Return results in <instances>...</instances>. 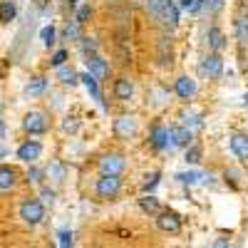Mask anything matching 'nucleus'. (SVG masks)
<instances>
[{
  "mask_svg": "<svg viewBox=\"0 0 248 248\" xmlns=\"http://www.w3.org/2000/svg\"><path fill=\"white\" fill-rule=\"evenodd\" d=\"M169 141L171 149H189L194 144V132L184 124H176V127H169Z\"/></svg>",
  "mask_w": 248,
  "mask_h": 248,
  "instance_id": "obj_8",
  "label": "nucleus"
},
{
  "mask_svg": "<svg viewBox=\"0 0 248 248\" xmlns=\"http://www.w3.org/2000/svg\"><path fill=\"white\" fill-rule=\"evenodd\" d=\"M112 132L117 139L122 141H129L139 134V117L137 114H119L112 124Z\"/></svg>",
  "mask_w": 248,
  "mask_h": 248,
  "instance_id": "obj_3",
  "label": "nucleus"
},
{
  "mask_svg": "<svg viewBox=\"0 0 248 248\" xmlns=\"http://www.w3.org/2000/svg\"><path fill=\"white\" fill-rule=\"evenodd\" d=\"M40 40H43V45L50 50V47H55V43H57V30L52 28V25H45L43 30H40Z\"/></svg>",
  "mask_w": 248,
  "mask_h": 248,
  "instance_id": "obj_26",
  "label": "nucleus"
},
{
  "mask_svg": "<svg viewBox=\"0 0 248 248\" xmlns=\"http://www.w3.org/2000/svg\"><path fill=\"white\" fill-rule=\"evenodd\" d=\"M229 147H231V152L238 161L248 164V134L246 132H233L229 137Z\"/></svg>",
  "mask_w": 248,
  "mask_h": 248,
  "instance_id": "obj_12",
  "label": "nucleus"
},
{
  "mask_svg": "<svg viewBox=\"0 0 248 248\" xmlns=\"http://www.w3.org/2000/svg\"><path fill=\"white\" fill-rule=\"evenodd\" d=\"M62 132L65 134H77L79 132V119L77 117H67L65 122H62Z\"/></svg>",
  "mask_w": 248,
  "mask_h": 248,
  "instance_id": "obj_35",
  "label": "nucleus"
},
{
  "mask_svg": "<svg viewBox=\"0 0 248 248\" xmlns=\"http://www.w3.org/2000/svg\"><path fill=\"white\" fill-rule=\"evenodd\" d=\"M45 174H47V179L52 184H62V181L67 179V167L62 161H50V167L45 169Z\"/></svg>",
  "mask_w": 248,
  "mask_h": 248,
  "instance_id": "obj_19",
  "label": "nucleus"
},
{
  "mask_svg": "<svg viewBox=\"0 0 248 248\" xmlns=\"http://www.w3.org/2000/svg\"><path fill=\"white\" fill-rule=\"evenodd\" d=\"M144 179H147V181H144V194H154V189H156V184H159L161 174H159V171H152V174H147Z\"/></svg>",
  "mask_w": 248,
  "mask_h": 248,
  "instance_id": "obj_32",
  "label": "nucleus"
},
{
  "mask_svg": "<svg viewBox=\"0 0 248 248\" xmlns=\"http://www.w3.org/2000/svg\"><path fill=\"white\" fill-rule=\"evenodd\" d=\"M184 159H186V164H201V159H203V152H201V147H199V144H191V147L186 149Z\"/></svg>",
  "mask_w": 248,
  "mask_h": 248,
  "instance_id": "obj_28",
  "label": "nucleus"
},
{
  "mask_svg": "<svg viewBox=\"0 0 248 248\" xmlns=\"http://www.w3.org/2000/svg\"><path fill=\"white\" fill-rule=\"evenodd\" d=\"M17 17V5L15 0H0V25H8Z\"/></svg>",
  "mask_w": 248,
  "mask_h": 248,
  "instance_id": "obj_20",
  "label": "nucleus"
},
{
  "mask_svg": "<svg viewBox=\"0 0 248 248\" xmlns=\"http://www.w3.org/2000/svg\"><path fill=\"white\" fill-rule=\"evenodd\" d=\"M3 156H8V149L3 147V144H0V159H3Z\"/></svg>",
  "mask_w": 248,
  "mask_h": 248,
  "instance_id": "obj_40",
  "label": "nucleus"
},
{
  "mask_svg": "<svg viewBox=\"0 0 248 248\" xmlns=\"http://www.w3.org/2000/svg\"><path fill=\"white\" fill-rule=\"evenodd\" d=\"M3 132H5V124H3V119H0V139H3Z\"/></svg>",
  "mask_w": 248,
  "mask_h": 248,
  "instance_id": "obj_42",
  "label": "nucleus"
},
{
  "mask_svg": "<svg viewBox=\"0 0 248 248\" xmlns=\"http://www.w3.org/2000/svg\"><path fill=\"white\" fill-rule=\"evenodd\" d=\"M55 199H57V191L52 189V186H47V184L40 186V201H43L45 206H52V203H55Z\"/></svg>",
  "mask_w": 248,
  "mask_h": 248,
  "instance_id": "obj_29",
  "label": "nucleus"
},
{
  "mask_svg": "<svg viewBox=\"0 0 248 248\" xmlns=\"http://www.w3.org/2000/svg\"><path fill=\"white\" fill-rule=\"evenodd\" d=\"M57 238H60V241H57V246H60V248H72V243H75V241H72V231H70V229L60 231V233H57Z\"/></svg>",
  "mask_w": 248,
  "mask_h": 248,
  "instance_id": "obj_36",
  "label": "nucleus"
},
{
  "mask_svg": "<svg viewBox=\"0 0 248 248\" xmlns=\"http://www.w3.org/2000/svg\"><path fill=\"white\" fill-rule=\"evenodd\" d=\"M199 72H201V77H206V79H218V77L223 75V57H221V52L203 55L201 65H199Z\"/></svg>",
  "mask_w": 248,
  "mask_h": 248,
  "instance_id": "obj_6",
  "label": "nucleus"
},
{
  "mask_svg": "<svg viewBox=\"0 0 248 248\" xmlns=\"http://www.w3.org/2000/svg\"><path fill=\"white\" fill-rule=\"evenodd\" d=\"M233 28H236V37L241 40V45H248V13H238L233 20Z\"/></svg>",
  "mask_w": 248,
  "mask_h": 248,
  "instance_id": "obj_21",
  "label": "nucleus"
},
{
  "mask_svg": "<svg viewBox=\"0 0 248 248\" xmlns=\"http://www.w3.org/2000/svg\"><path fill=\"white\" fill-rule=\"evenodd\" d=\"M127 171V156L124 154H117V152H109L99 159V174H114V176H122Z\"/></svg>",
  "mask_w": 248,
  "mask_h": 248,
  "instance_id": "obj_5",
  "label": "nucleus"
},
{
  "mask_svg": "<svg viewBox=\"0 0 248 248\" xmlns=\"http://www.w3.org/2000/svg\"><path fill=\"white\" fill-rule=\"evenodd\" d=\"M223 179H226V184H229L231 189H238V171L236 169H229L223 174Z\"/></svg>",
  "mask_w": 248,
  "mask_h": 248,
  "instance_id": "obj_39",
  "label": "nucleus"
},
{
  "mask_svg": "<svg viewBox=\"0 0 248 248\" xmlns=\"http://www.w3.org/2000/svg\"><path fill=\"white\" fill-rule=\"evenodd\" d=\"M45 179H47L45 169H40V167H35V164H30V169H28V174H25V181L32 184V186H43Z\"/></svg>",
  "mask_w": 248,
  "mask_h": 248,
  "instance_id": "obj_24",
  "label": "nucleus"
},
{
  "mask_svg": "<svg viewBox=\"0 0 248 248\" xmlns=\"http://www.w3.org/2000/svg\"><path fill=\"white\" fill-rule=\"evenodd\" d=\"M65 40H72V43H79V40H82V25L72 20V23L65 28Z\"/></svg>",
  "mask_w": 248,
  "mask_h": 248,
  "instance_id": "obj_31",
  "label": "nucleus"
},
{
  "mask_svg": "<svg viewBox=\"0 0 248 248\" xmlns=\"http://www.w3.org/2000/svg\"><path fill=\"white\" fill-rule=\"evenodd\" d=\"M90 17H92V8H90V3H82V5H77V13H75V23L85 25Z\"/></svg>",
  "mask_w": 248,
  "mask_h": 248,
  "instance_id": "obj_30",
  "label": "nucleus"
},
{
  "mask_svg": "<svg viewBox=\"0 0 248 248\" xmlns=\"http://www.w3.org/2000/svg\"><path fill=\"white\" fill-rule=\"evenodd\" d=\"M45 90H47V82H45L43 77H32L28 85H25L23 94H25V97H37V94H43Z\"/></svg>",
  "mask_w": 248,
  "mask_h": 248,
  "instance_id": "obj_23",
  "label": "nucleus"
},
{
  "mask_svg": "<svg viewBox=\"0 0 248 248\" xmlns=\"http://www.w3.org/2000/svg\"><path fill=\"white\" fill-rule=\"evenodd\" d=\"M17 169L10 164H0V191H13L17 186Z\"/></svg>",
  "mask_w": 248,
  "mask_h": 248,
  "instance_id": "obj_14",
  "label": "nucleus"
},
{
  "mask_svg": "<svg viewBox=\"0 0 248 248\" xmlns=\"http://www.w3.org/2000/svg\"><path fill=\"white\" fill-rule=\"evenodd\" d=\"M79 43H82V52H85V55L97 52V40H94V37H82Z\"/></svg>",
  "mask_w": 248,
  "mask_h": 248,
  "instance_id": "obj_38",
  "label": "nucleus"
},
{
  "mask_svg": "<svg viewBox=\"0 0 248 248\" xmlns=\"http://www.w3.org/2000/svg\"><path fill=\"white\" fill-rule=\"evenodd\" d=\"M223 5H226V0H203V10H206V13H211V15L218 13Z\"/></svg>",
  "mask_w": 248,
  "mask_h": 248,
  "instance_id": "obj_37",
  "label": "nucleus"
},
{
  "mask_svg": "<svg viewBox=\"0 0 248 248\" xmlns=\"http://www.w3.org/2000/svg\"><path fill=\"white\" fill-rule=\"evenodd\" d=\"M67 57H70V52H67V50H57V52L50 57V65L57 70V67H62V65H67Z\"/></svg>",
  "mask_w": 248,
  "mask_h": 248,
  "instance_id": "obj_34",
  "label": "nucleus"
},
{
  "mask_svg": "<svg viewBox=\"0 0 248 248\" xmlns=\"http://www.w3.org/2000/svg\"><path fill=\"white\" fill-rule=\"evenodd\" d=\"M176 181H179V184H184V186H194V184H199V181H201V174L189 169V171L176 174Z\"/></svg>",
  "mask_w": 248,
  "mask_h": 248,
  "instance_id": "obj_27",
  "label": "nucleus"
},
{
  "mask_svg": "<svg viewBox=\"0 0 248 248\" xmlns=\"http://www.w3.org/2000/svg\"><path fill=\"white\" fill-rule=\"evenodd\" d=\"M241 99H243V107H248V92H243V97H241Z\"/></svg>",
  "mask_w": 248,
  "mask_h": 248,
  "instance_id": "obj_41",
  "label": "nucleus"
},
{
  "mask_svg": "<svg viewBox=\"0 0 248 248\" xmlns=\"http://www.w3.org/2000/svg\"><path fill=\"white\" fill-rule=\"evenodd\" d=\"M174 94H176L179 99H184V102L194 99V94H196V79L189 77V75H181V77L174 82Z\"/></svg>",
  "mask_w": 248,
  "mask_h": 248,
  "instance_id": "obj_13",
  "label": "nucleus"
},
{
  "mask_svg": "<svg viewBox=\"0 0 248 248\" xmlns=\"http://www.w3.org/2000/svg\"><path fill=\"white\" fill-rule=\"evenodd\" d=\"M114 99H119V102H129L132 97H134V82L129 79V77H119L117 82H114Z\"/></svg>",
  "mask_w": 248,
  "mask_h": 248,
  "instance_id": "obj_15",
  "label": "nucleus"
},
{
  "mask_svg": "<svg viewBox=\"0 0 248 248\" xmlns=\"http://www.w3.org/2000/svg\"><path fill=\"white\" fill-rule=\"evenodd\" d=\"M23 129H25L28 134H32V137L47 134V129H50V117H47L45 112H40V109H32V112H28L25 119H23Z\"/></svg>",
  "mask_w": 248,
  "mask_h": 248,
  "instance_id": "obj_4",
  "label": "nucleus"
},
{
  "mask_svg": "<svg viewBox=\"0 0 248 248\" xmlns=\"http://www.w3.org/2000/svg\"><path fill=\"white\" fill-rule=\"evenodd\" d=\"M179 8L186 13H199V10H203V0H181Z\"/></svg>",
  "mask_w": 248,
  "mask_h": 248,
  "instance_id": "obj_33",
  "label": "nucleus"
},
{
  "mask_svg": "<svg viewBox=\"0 0 248 248\" xmlns=\"http://www.w3.org/2000/svg\"><path fill=\"white\" fill-rule=\"evenodd\" d=\"M79 82L85 85V90L92 94V99H97V102H102V90H99V79L94 77V75H90V72H82L79 75ZM105 105V102H102Z\"/></svg>",
  "mask_w": 248,
  "mask_h": 248,
  "instance_id": "obj_17",
  "label": "nucleus"
},
{
  "mask_svg": "<svg viewBox=\"0 0 248 248\" xmlns=\"http://www.w3.org/2000/svg\"><path fill=\"white\" fill-rule=\"evenodd\" d=\"M17 214H20V218H23L25 226H40V223L45 221L47 206L40 201V199H25L23 203H20Z\"/></svg>",
  "mask_w": 248,
  "mask_h": 248,
  "instance_id": "obj_1",
  "label": "nucleus"
},
{
  "mask_svg": "<svg viewBox=\"0 0 248 248\" xmlns=\"http://www.w3.org/2000/svg\"><path fill=\"white\" fill-rule=\"evenodd\" d=\"M85 62H87V72H90V75H94L99 82H105V79L109 77V62H107L105 57H99L97 52L85 55Z\"/></svg>",
  "mask_w": 248,
  "mask_h": 248,
  "instance_id": "obj_10",
  "label": "nucleus"
},
{
  "mask_svg": "<svg viewBox=\"0 0 248 248\" xmlns=\"http://www.w3.org/2000/svg\"><path fill=\"white\" fill-rule=\"evenodd\" d=\"M15 156H17L20 161H25V164H35L40 156H43V144H40L37 139H28V141H23V144L17 147Z\"/></svg>",
  "mask_w": 248,
  "mask_h": 248,
  "instance_id": "obj_9",
  "label": "nucleus"
},
{
  "mask_svg": "<svg viewBox=\"0 0 248 248\" xmlns=\"http://www.w3.org/2000/svg\"><path fill=\"white\" fill-rule=\"evenodd\" d=\"M149 144H152V149H156V152H167V149H171L169 127H164V124H154L152 132H149Z\"/></svg>",
  "mask_w": 248,
  "mask_h": 248,
  "instance_id": "obj_11",
  "label": "nucleus"
},
{
  "mask_svg": "<svg viewBox=\"0 0 248 248\" xmlns=\"http://www.w3.org/2000/svg\"><path fill=\"white\" fill-rule=\"evenodd\" d=\"M139 209H141L144 214H149V216H156V214L161 211V203H159V199H156L154 194H144V196L139 199Z\"/></svg>",
  "mask_w": 248,
  "mask_h": 248,
  "instance_id": "obj_22",
  "label": "nucleus"
},
{
  "mask_svg": "<svg viewBox=\"0 0 248 248\" xmlns=\"http://www.w3.org/2000/svg\"><path fill=\"white\" fill-rule=\"evenodd\" d=\"M206 43H209V50L211 52H223L226 50V35L221 28H209V32H206Z\"/></svg>",
  "mask_w": 248,
  "mask_h": 248,
  "instance_id": "obj_16",
  "label": "nucleus"
},
{
  "mask_svg": "<svg viewBox=\"0 0 248 248\" xmlns=\"http://www.w3.org/2000/svg\"><path fill=\"white\" fill-rule=\"evenodd\" d=\"M154 221H156V229H159L161 233H179L181 226H184L181 216H179L176 211H171V209H161Z\"/></svg>",
  "mask_w": 248,
  "mask_h": 248,
  "instance_id": "obj_7",
  "label": "nucleus"
},
{
  "mask_svg": "<svg viewBox=\"0 0 248 248\" xmlns=\"http://www.w3.org/2000/svg\"><path fill=\"white\" fill-rule=\"evenodd\" d=\"M57 79H60V85H65V87H77V85H79L77 70H72V67H67V65L57 67Z\"/></svg>",
  "mask_w": 248,
  "mask_h": 248,
  "instance_id": "obj_18",
  "label": "nucleus"
},
{
  "mask_svg": "<svg viewBox=\"0 0 248 248\" xmlns=\"http://www.w3.org/2000/svg\"><path fill=\"white\" fill-rule=\"evenodd\" d=\"M181 119H184L181 124H184V127H189L191 132L203 127V117H201L199 112H184V114H181Z\"/></svg>",
  "mask_w": 248,
  "mask_h": 248,
  "instance_id": "obj_25",
  "label": "nucleus"
},
{
  "mask_svg": "<svg viewBox=\"0 0 248 248\" xmlns=\"http://www.w3.org/2000/svg\"><path fill=\"white\" fill-rule=\"evenodd\" d=\"M94 194L102 201H112L122 194V176L114 174H99V179L94 181Z\"/></svg>",
  "mask_w": 248,
  "mask_h": 248,
  "instance_id": "obj_2",
  "label": "nucleus"
}]
</instances>
